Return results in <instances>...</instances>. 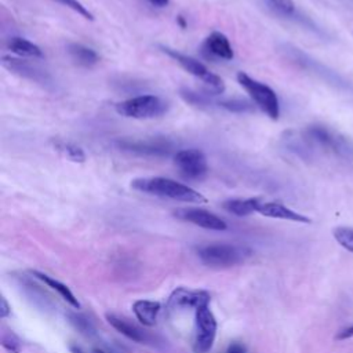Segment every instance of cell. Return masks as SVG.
Masks as SVG:
<instances>
[{"label":"cell","instance_id":"52a82bcc","mask_svg":"<svg viewBox=\"0 0 353 353\" xmlns=\"http://www.w3.org/2000/svg\"><path fill=\"white\" fill-rule=\"evenodd\" d=\"M174 164L185 179L200 181L208 172L207 157L200 149H182L174 156Z\"/></svg>","mask_w":353,"mask_h":353},{"label":"cell","instance_id":"7402d4cb","mask_svg":"<svg viewBox=\"0 0 353 353\" xmlns=\"http://www.w3.org/2000/svg\"><path fill=\"white\" fill-rule=\"evenodd\" d=\"M332 236L342 248L353 254V228L350 226L334 228Z\"/></svg>","mask_w":353,"mask_h":353},{"label":"cell","instance_id":"2e32d148","mask_svg":"<svg viewBox=\"0 0 353 353\" xmlns=\"http://www.w3.org/2000/svg\"><path fill=\"white\" fill-rule=\"evenodd\" d=\"M106 320L116 331H119L120 334H123L124 336H127L134 342H145L148 339V335L139 327H137L135 324L130 323L123 317H119L113 313H108Z\"/></svg>","mask_w":353,"mask_h":353},{"label":"cell","instance_id":"6da1fadb","mask_svg":"<svg viewBox=\"0 0 353 353\" xmlns=\"http://www.w3.org/2000/svg\"><path fill=\"white\" fill-rule=\"evenodd\" d=\"M131 188L157 197L171 199L183 203H207V199L193 188L165 176H142L131 181Z\"/></svg>","mask_w":353,"mask_h":353},{"label":"cell","instance_id":"4fadbf2b","mask_svg":"<svg viewBox=\"0 0 353 353\" xmlns=\"http://www.w3.org/2000/svg\"><path fill=\"white\" fill-rule=\"evenodd\" d=\"M203 48L208 55L222 61H230L234 57L229 39L221 32L210 33L204 40Z\"/></svg>","mask_w":353,"mask_h":353},{"label":"cell","instance_id":"e0dca14e","mask_svg":"<svg viewBox=\"0 0 353 353\" xmlns=\"http://www.w3.org/2000/svg\"><path fill=\"white\" fill-rule=\"evenodd\" d=\"M68 54L74 63L84 68H91L97 65L99 61V57L95 50L80 43H70L68 46Z\"/></svg>","mask_w":353,"mask_h":353},{"label":"cell","instance_id":"9a60e30c","mask_svg":"<svg viewBox=\"0 0 353 353\" xmlns=\"http://www.w3.org/2000/svg\"><path fill=\"white\" fill-rule=\"evenodd\" d=\"M160 309H161V305L159 302L149 301V299H139V301H135L132 305V312L137 320L146 327H153L156 324Z\"/></svg>","mask_w":353,"mask_h":353},{"label":"cell","instance_id":"ac0fdd59","mask_svg":"<svg viewBox=\"0 0 353 353\" xmlns=\"http://www.w3.org/2000/svg\"><path fill=\"white\" fill-rule=\"evenodd\" d=\"M262 200L258 197H250V199H230L223 201L222 207L237 215V216H247L252 212H258V208L261 205Z\"/></svg>","mask_w":353,"mask_h":353},{"label":"cell","instance_id":"ffe728a7","mask_svg":"<svg viewBox=\"0 0 353 353\" xmlns=\"http://www.w3.org/2000/svg\"><path fill=\"white\" fill-rule=\"evenodd\" d=\"M30 273H32L36 279H39V280H41L43 283H46L50 288L55 290V291L61 295V298L65 299L69 305H72V306L76 307V309L80 307V302L77 301V298L73 295V292L69 290L68 285H65L63 283H61V281H58V280H55V279H52V277H50V276H47V274H44V273H40V272H37V270H32Z\"/></svg>","mask_w":353,"mask_h":353},{"label":"cell","instance_id":"cb8c5ba5","mask_svg":"<svg viewBox=\"0 0 353 353\" xmlns=\"http://www.w3.org/2000/svg\"><path fill=\"white\" fill-rule=\"evenodd\" d=\"M1 345H3V347H4L8 353H19V352H21L19 339H18V336H17L15 334H12L11 331L3 334V336H1Z\"/></svg>","mask_w":353,"mask_h":353},{"label":"cell","instance_id":"4dcf8cb0","mask_svg":"<svg viewBox=\"0 0 353 353\" xmlns=\"http://www.w3.org/2000/svg\"><path fill=\"white\" fill-rule=\"evenodd\" d=\"M94 353H106V352H103V350H101V349H95Z\"/></svg>","mask_w":353,"mask_h":353},{"label":"cell","instance_id":"ba28073f","mask_svg":"<svg viewBox=\"0 0 353 353\" xmlns=\"http://www.w3.org/2000/svg\"><path fill=\"white\" fill-rule=\"evenodd\" d=\"M216 334V320L208 306L196 310V336L193 343L194 353H207L214 343Z\"/></svg>","mask_w":353,"mask_h":353},{"label":"cell","instance_id":"5b68a950","mask_svg":"<svg viewBox=\"0 0 353 353\" xmlns=\"http://www.w3.org/2000/svg\"><path fill=\"white\" fill-rule=\"evenodd\" d=\"M200 259L210 266H233L251 256V250L236 244H207L199 248Z\"/></svg>","mask_w":353,"mask_h":353},{"label":"cell","instance_id":"484cf974","mask_svg":"<svg viewBox=\"0 0 353 353\" xmlns=\"http://www.w3.org/2000/svg\"><path fill=\"white\" fill-rule=\"evenodd\" d=\"M350 338H353V324H350L349 327L342 328V330L335 335V339H336V341H346V339H350Z\"/></svg>","mask_w":353,"mask_h":353},{"label":"cell","instance_id":"f1b7e54d","mask_svg":"<svg viewBox=\"0 0 353 353\" xmlns=\"http://www.w3.org/2000/svg\"><path fill=\"white\" fill-rule=\"evenodd\" d=\"M146 1L152 6H154V7H159V8L167 7L170 4V0H146Z\"/></svg>","mask_w":353,"mask_h":353},{"label":"cell","instance_id":"8992f818","mask_svg":"<svg viewBox=\"0 0 353 353\" xmlns=\"http://www.w3.org/2000/svg\"><path fill=\"white\" fill-rule=\"evenodd\" d=\"M161 50L164 54H167L170 58H172L183 70H186L192 76L201 80L208 87L210 92L216 95V94H222L225 91L223 80L218 74L212 73L204 63H201L196 58L189 57L186 54H182V52L168 48V47H161Z\"/></svg>","mask_w":353,"mask_h":353},{"label":"cell","instance_id":"f546056e","mask_svg":"<svg viewBox=\"0 0 353 353\" xmlns=\"http://www.w3.org/2000/svg\"><path fill=\"white\" fill-rule=\"evenodd\" d=\"M69 350H70V353H87L85 350H83L80 346H77V345H69Z\"/></svg>","mask_w":353,"mask_h":353},{"label":"cell","instance_id":"8fae6325","mask_svg":"<svg viewBox=\"0 0 353 353\" xmlns=\"http://www.w3.org/2000/svg\"><path fill=\"white\" fill-rule=\"evenodd\" d=\"M210 303V294L203 290H186L176 288L168 298L167 306L171 309H186L194 307L196 310Z\"/></svg>","mask_w":353,"mask_h":353},{"label":"cell","instance_id":"d4e9b609","mask_svg":"<svg viewBox=\"0 0 353 353\" xmlns=\"http://www.w3.org/2000/svg\"><path fill=\"white\" fill-rule=\"evenodd\" d=\"M269 1L274 8H277L283 14L290 15L295 11V4L292 0H269Z\"/></svg>","mask_w":353,"mask_h":353},{"label":"cell","instance_id":"4316f807","mask_svg":"<svg viewBox=\"0 0 353 353\" xmlns=\"http://www.w3.org/2000/svg\"><path fill=\"white\" fill-rule=\"evenodd\" d=\"M10 306H8V303H7V301H6V298L4 296H1L0 298V319H6L8 314H10Z\"/></svg>","mask_w":353,"mask_h":353},{"label":"cell","instance_id":"277c9868","mask_svg":"<svg viewBox=\"0 0 353 353\" xmlns=\"http://www.w3.org/2000/svg\"><path fill=\"white\" fill-rule=\"evenodd\" d=\"M239 84L245 90L252 102L272 120L280 116V102L277 94L265 83H261L244 72L237 73Z\"/></svg>","mask_w":353,"mask_h":353},{"label":"cell","instance_id":"d6986e66","mask_svg":"<svg viewBox=\"0 0 353 353\" xmlns=\"http://www.w3.org/2000/svg\"><path fill=\"white\" fill-rule=\"evenodd\" d=\"M7 48L18 57H28V58H41L43 57V51L37 44L32 43L28 39L18 37V36L8 39Z\"/></svg>","mask_w":353,"mask_h":353},{"label":"cell","instance_id":"83f0119b","mask_svg":"<svg viewBox=\"0 0 353 353\" xmlns=\"http://www.w3.org/2000/svg\"><path fill=\"white\" fill-rule=\"evenodd\" d=\"M226 353H245V347L239 342H233L229 345Z\"/></svg>","mask_w":353,"mask_h":353},{"label":"cell","instance_id":"7c38bea8","mask_svg":"<svg viewBox=\"0 0 353 353\" xmlns=\"http://www.w3.org/2000/svg\"><path fill=\"white\" fill-rule=\"evenodd\" d=\"M258 212L263 216L274 218V219H284V221H291V222H298V223H310L312 222V219L309 216L299 214L279 201H262L258 208Z\"/></svg>","mask_w":353,"mask_h":353},{"label":"cell","instance_id":"5bb4252c","mask_svg":"<svg viewBox=\"0 0 353 353\" xmlns=\"http://www.w3.org/2000/svg\"><path fill=\"white\" fill-rule=\"evenodd\" d=\"M1 65L15 73V74H19L21 77H26V79H30V80H34V81H43L46 80V73L44 70L39 69L36 65H33L32 62L26 61V59H19V58H15V57H3L1 58Z\"/></svg>","mask_w":353,"mask_h":353},{"label":"cell","instance_id":"7a4b0ae2","mask_svg":"<svg viewBox=\"0 0 353 353\" xmlns=\"http://www.w3.org/2000/svg\"><path fill=\"white\" fill-rule=\"evenodd\" d=\"M302 141L307 143L312 149L314 148L317 150L334 154L341 159H350L353 154V149L349 141L325 125H309L302 132Z\"/></svg>","mask_w":353,"mask_h":353},{"label":"cell","instance_id":"9c48e42d","mask_svg":"<svg viewBox=\"0 0 353 353\" xmlns=\"http://www.w3.org/2000/svg\"><path fill=\"white\" fill-rule=\"evenodd\" d=\"M119 148L131 153L142 156H167L172 150L170 141L163 138H146V139H123L117 142Z\"/></svg>","mask_w":353,"mask_h":353},{"label":"cell","instance_id":"44dd1931","mask_svg":"<svg viewBox=\"0 0 353 353\" xmlns=\"http://www.w3.org/2000/svg\"><path fill=\"white\" fill-rule=\"evenodd\" d=\"M52 145H54L55 150L59 152L65 159H68L73 163H84L85 153L80 146H77L72 142H68V141H62V139L52 141Z\"/></svg>","mask_w":353,"mask_h":353},{"label":"cell","instance_id":"30bf717a","mask_svg":"<svg viewBox=\"0 0 353 353\" xmlns=\"http://www.w3.org/2000/svg\"><path fill=\"white\" fill-rule=\"evenodd\" d=\"M174 216L186 222H190L193 225H197L203 229L208 230H226L228 225L223 219H221L218 215L196 207H188V208H178L174 211Z\"/></svg>","mask_w":353,"mask_h":353},{"label":"cell","instance_id":"3957f363","mask_svg":"<svg viewBox=\"0 0 353 353\" xmlns=\"http://www.w3.org/2000/svg\"><path fill=\"white\" fill-rule=\"evenodd\" d=\"M116 112L128 119L148 120L163 116L168 105L157 95H138L116 103Z\"/></svg>","mask_w":353,"mask_h":353},{"label":"cell","instance_id":"603a6c76","mask_svg":"<svg viewBox=\"0 0 353 353\" xmlns=\"http://www.w3.org/2000/svg\"><path fill=\"white\" fill-rule=\"evenodd\" d=\"M54 1H57V3H59V4H62V6H65V7H68V8H70V10H73L74 12H77L79 15H81L84 19L94 21L92 12H91L83 3H80L79 0H54Z\"/></svg>","mask_w":353,"mask_h":353}]
</instances>
